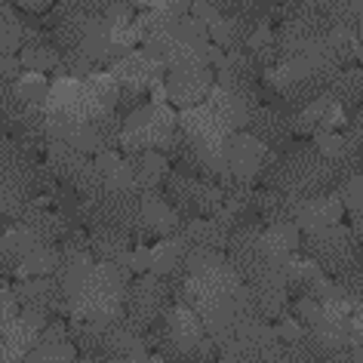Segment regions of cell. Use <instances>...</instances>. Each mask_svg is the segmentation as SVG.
Listing matches in <instances>:
<instances>
[{"instance_id": "obj_1", "label": "cell", "mask_w": 363, "mask_h": 363, "mask_svg": "<svg viewBox=\"0 0 363 363\" xmlns=\"http://www.w3.org/2000/svg\"><path fill=\"white\" fill-rule=\"evenodd\" d=\"M360 169L363 157H326L317 148V142L296 139L280 151L268 148V157L259 172V185L274 188L293 201H305V197L339 191Z\"/></svg>"}, {"instance_id": "obj_28", "label": "cell", "mask_w": 363, "mask_h": 363, "mask_svg": "<svg viewBox=\"0 0 363 363\" xmlns=\"http://www.w3.org/2000/svg\"><path fill=\"white\" fill-rule=\"evenodd\" d=\"M22 56H4V68H0V74H4V84H16V80L22 77Z\"/></svg>"}, {"instance_id": "obj_18", "label": "cell", "mask_w": 363, "mask_h": 363, "mask_svg": "<svg viewBox=\"0 0 363 363\" xmlns=\"http://www.w3.org/2000/svg\"><path fill=\"white\" fill-rule=\"evenodd\" d=\"M179 234L185 238L191 247H206V250H228L231 240V228L225 222H219L216 216H197V219H185L182 222Z\"/></svg>"}, {"instance_id": "obj_27", "label": "cell", "mask_w": 363, "mask_h": 363, "mask_svg": "<svg viewBox=\"0 0 363 363\" xmlns=\"http://www.w3.org/2000/svg\"><path fill=\"white\" fill-rule=\"evenodd\" d=\"M10 4H16L22 13H28V16H47L52 6H56V0H10Z\"/></svg>"}, {"instance_id": "obj_12", "label": "cell", "mask_w": 363, "mask_h": 363, "mask_svg": "<svg viewBox=\"0 0 363 363\" xmlns=\"http://www.w3.org/2000/svg\"><path fill=\"white\" fill-rule=\"evenodd\" d=\"M182 216L179 210L167 201L163 188H145L142 191V231H139V243L148 238H169L179 234L182 228Z\"/></svg>"}, {"instance_id": "obj_17", "label": "cell", "mask_w": 363, "mask_h": 363, "mask_svg": "<svg viewBox=\"0 0 363 363\" xmlns=\"http://www.w3.org/2000/svg\"><path fill=\"white\" fill-rule=\"evenodd\" d=\"M268 19H256V16H219L210 25V38L216 47H222L225 52L234 50H247L250 38L256 34V28Z\"/></svg>"}, {"instance_id": "obj_13", "label": "cell", "mask_w": 363, "mask_h": 363, "mask_svg": "<svg viewBox=\"0 0 363 363\" xmlns=\"http://www.w3.org/2000/svg\"><path fill=\"white\" fill-rule=\"evenodd\" d=\"M216 77L225 86L243 89V93H256L262 96V86H265V71L259 68V62L252 59L250 50H234L225 52V59L216 65Z\"/></svg>"}, {"instance_id": "obj_24", "label": "cell", "mask_w": 363, "mask_h": 363, "mask_svg": "<svg viewBox=\"0 0 363 363\" xmlns=\"http://www.w3.org/2000/svg\"><path fill=\"white\" fill-rule=\"evenodd\" d=\"M222 16H256L274 22V0H210Z\"/></svg>"}, {"instance_id": "obj_29", "label": "cell", "mask_w": 363, "mask_h": 363, "mask_svg": "<svg viewBox=\"0 0 363 363\" xmlns=\"http://www.w3.org/2000/svg\"><path fill=\"white\" fill-rule=\"evenodd\" d=\"M133 271H135V274L151 271V250L142 247V243H135V250H133Z\"/></svg>"}, {"instance_id": "obj_23", "label": "cell", "mask_w": 363, "mask_h": 363, "mask_svg": "<svg viewBox=\"0 0 363 363\" xmlns=\"http://www.w3.org/2000/svg\"><path fill=\"white\" fill-rule=\"evenodd\" d=\"M22 65L25 71H40V74H52L59 68L62 50L56 43H31V47H22Z\"/></svg>"}, {"instance_id": "obj_21", "label": "cell", "mask_w": 363, "mask_h": 363, "mask_svg": "<svg viewBox=\"0 0 363 363\" xmlns=\"http://www.w3.org/2000/svg\"><path fill=\"white\" fill-rule=\"evenodd\" d=\"M25 47V16H19V6L4 0L0 6V52L4 56H19Z\"/></svg>"}, {"instance_id": "obj_11", "label": "cell", "mask_w": 363, "mask_h": 363, "mask_svg": "<svg viewBox=\"0 0 363 363\" xmlns=\"http://www.w3.org/2000/svg\"><path fill=\"white\" fill-rule=\"evenodd\" d=\"M148 357H151L148 339L126 317L102 323V360H148Z\"/></svg>"}, {"instance_id": "obj_9", "label": "cell", "mask_w": 363, "mask_h": 363, "mask_svg": "<svg viewBox=\"0 0 363 363\" xmlns=\"http://www.w3.org/2000/svg\"><path fill=\"white\" fill-rule=\"evenodd\" d=\"M265 157H268V145L256 139L250 130H238L231 139V154H228L231 179L225 182V185H231V182H238V185H256Z\"/></svg>"}, {"instance_id": "obj_5", "label": "cell", "mask_w": 363, "mask_h": 363, "mask_svg": "<svg viewBox=\"0 0 363 363\" xmlns=\"http://www.w3.org/2000/svg\"><path fill=\"white\" fill-rule=\"evenodd\" d=\"M360 250L363 243L357 240L354 228L342 222L302 234V252L311 256L330 277H339L342 271H348L354 265V259L360 256Z\"/></svg>"}, {"instance_id": "obj_16", "label": "cell", "mask_w": 363, "mask_h": 363, "mask_svg": "<svg viewBox=\"0 0 363 363\" xmlns=\"http://www.w3.org/2000/svg\"><path fill=\"white\" fill-rule=\"evenodd\" d=\"M188 252H191V243H188L182 234H169V238H160V243L151 250V271L169 277L176 284V293L182 286V277H185V262Z\"/></svg>"}, {"instance_id": "obj_8", "label": "cell", "mask_w": 363, "mask_h": 363, "mask_svg": "<svg viewBox=\"0 0 363 363\" xmlns=\"http://www.w3.org/2000/svg\"><path fill=\"white\" fill-rule=\"evenodd\" d=\"M163 84H167V99L172 105L194 108V105H203L206 99H210L216 84H219V77H216V71L210 68V62H203V65L169 68L167 77H163Z\"/></svg>"}, {"instance_id": "obj_25", "label": "cell", "mask_w": 363, "mask_h": 363, "mask_svg": "<svg viewBox=\"0 0 363 363\" xmlns=\"http://www.w3.org/2000/svg\"><path fill=\"white\" fill-rule=\"evenodd\" d=\"M335 280H339L342 289L354 298V302H363V250H360V256L354 259V265L348 271H342Z\"/></svg>"}, {"instance_id": "obj_7", "label": "cell", "mask_w": 363, "mask_h": 363, "mask_svg": "<svg viewBox=\"0 0 363 363\" xmlns=\"http://www.w3.org/2000/svg\"><path fill=\"white\" fill-rule=\"evenodd\" d=\"M50 320H52V314L40 311V308H31V305H22L19 317L0 323V357L6 363L28 360V354L34 351V345L40 342V335L50 326Z\"/></svg>"}, {"instance_id": "obj_4", "label": "cell", "mask_w": 363, "mask_h": 363, "mask_svg": "<svg viewBox=\"0 0 363 363\" xmlns=\"http://www.w3.org/2000/svg\"><path fill=\"white\" fill-rule=\"evenodd\" d=\"M176 302V284L157 271H142L133 277L130 293H126V320L135 330L148 333L154 323H160Z\"/></svg>"}, {"instance_id": "obj_3", "label": "cell", "mask_w": 363, "mask_h": 363, "mask_svg": "<svg viewBox=\"0 0 363 363\" xmlns=\"http://www.w3.org/2000/svg\"><path fill=\"white\" fill-rule=\"evenodd\" d=\"M179 133V114L167 102H145L133 114L123 117L121 130V151L142 154V151H167Z\"/></svg>"}, {"instance_id": "obj_20", "label": "cell", "mask_w": 363, "mask_h": 363, "mask_svg": "<svg viewBox=\"0 0 363 363\" xmlns=\"http://www.w3.org/2000/svg\"><path fill=\"white\" fill-rule=\"evenodd\" d=\"M330 96L339 102L345 111L354 114L363 105V65H345L339 74H335Z\"/></svg>"}, {"instance_id": "obj_2", "label": "cell", "mask_w": 363, "mask_h": 363, "mask_svg": "<svg viewBox=\"0 0 363 363\" xmlns=\"http://www.w3.org/2000/svg\"><path fill=\"white\" fill-rule=\"evenodd\" d=\"M142 47L151 52L163 68H182V65H213V38L210 25H203L194 16H182V19L163 25V28L145 34Z\"/></svg>"}, {"instance_id": "obj_22", "label": "cell", "mask_w": 363, "mask_h": 363, "mask_svg": "<svg viewBox=\"0 0 363 363\" xmlns=\"http://www.w3.org/2000/svg\"><path fill=\"white\" fill-rule=\"evenodd\" d=\"M62 265V247L59 243H43L34 252L22 259V265L16 268V277L25 280V277H43V274H56Z\"/></svg>"}, {"instance_id": "obj_30", "label": "cell", "mask_w": 363, "mask_h": 363, "mask_svg": "<svg viewBox=\"0 0 363 363\" xmlns=\"http://www.w3.org/2000/svg\"><path fill=\"white\" fill-rule=\"evenodd\" d=\"M351 228H354V234H357V240L363 243V210L351 213Z\"/></svg>"}, {"instance_id": "obj_15", "label": "cell", "mask_w": 363, "mask_h": 363, "mask_svg": "<svg viewBox=\"0 0 363 363\" xmlns=\"http://www.w3.org/2000/svg\"><path fill=\"white\" fill-rule=\"evenodd\" d=\"M43 157H47L52 176L59 179V185H65V188H77L84 172L89 169V163H93V154H84L80 148H74V145L59 142V139L50 142Z\"/></svg>"}, {"instance_id": "obj_19", "label": "cell", "mask_w": 363, "mask_h": 363, "mask_svg": "<svg viewBox=\"0 0 363 363\" xmlns=\"http://www.w3.org/2000/svg\"><path fill=\"white\" fill-rule=\"evenodd\" d=\"M135 169V179H139L142 188H163L172 172V163L163 151H142V154H126Z\"/></svg>"}, {"instance_id": "obj_14", "label": "cell", "mask_w": 363, "mask_h": 363, "mask_svg": "<svg viewBox=\"0 0 363 363\" xmlns=\"http://www.w3.org/2000/svg\"><path fill=\"white\" fill-rule=\"evenodd\" d=\"M345 216V203L339 191H330V194H317V197H305V201H296V225L305 231H317V228H326V225H335L342 222Z\"/></svg>"}, {"instance_id": "obj_10", "label": "cell", "mask_w": 363, "mask_h": 363, "mask_svg": "<svg viewBox=\"0 0 363 363\" xmlns=\"http://www.w3.org/2000/svg\"><path fill=\"white\" fill-rule=\"evenodd\" d=\"M247 130L256 135V139L265 142L268 148L280 151V148H286L289 142H296V114L280 105L262 102L256 111H252Z\"/></svg>"}, {"instance_id": "obj_6", "label": "cell", "mask_w": 363, "mask_h": 363, "mask_svg": "<svg viewBox=\"0 0 363 363\" xmlns=\"http://www.w3.org/2000/svg\"><path fill=\"white\" fill-rule=\"evenodd\" d=\"M167 201L176 206L182 219H197V216H216L225 206V188L219 182H210L203 176L172 169L167 185H163Z\"/></svg>"}, {"instance_id": "obj_26", "label": "cell", "mask_w": 363, "mask_h": 363, "mask_svg": "<svg viewBox=\"0 0 363 363\" xmlns=\"http://www.w3.org/2000/svg\"><path fill=\"white\" fill-rule=\"evenodd\" d=\"M339 197H342V203H345V210H348V213L363 210V169L357 172V176H351L339 188Z\"/></svg>"}]
</instances>
